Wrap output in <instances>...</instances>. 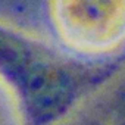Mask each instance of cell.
<instances>
[{
	"mask_svg": "<svg viewBox=\"0 0 125 125\" xmlns=\"http://www.w3.org/2000/svg\"><path fill=\"white\" fill-rule=\"evenodd\" d=\"M18 88L28 113L38 122L59 116L69 106L74 96L71 78L62 69L44 62H38Z\"/></svg>",
	"mask_w": 125,
	"mask_h": 125,
	"instance_id": "6da1fadb",
	"label": "cell"
},
{
	"mask_svg": "<svg viewBox=\"0 0 125 125\" xmlns=\"http://www.w3.org/2000/svg\"><path fill=\"white\" fill-rule=\"evenodd\" d=\"M38 62L24 41L0 30V71L16 85L22 83Z\"/></svg>",
	"mask_w": 125,
	"mask_h": 125,
	"instance_id": "7a4b0ae2",
	"label": "cell"
},
{
	"mask_svg": "<svg viewBox=\"0 0 125 125\" xmlns=\"http://www.w3.org/2000/svg\"><path fill=\"white\" fill-rule=\"evenodd\" d=\"M119 115H121V121L122 125H125V91L121 97V107H119Z\"/></svg>",
	"mask_w": 125,
	"mask_h": 125,
	"instance_id": "3957f363",
	"label": "cell"
},
{
	"mask_svg": "<svg viewBox=\"0 0 125 125\" xmlns=\"http://www.w3.org/2000/svg\"><path fill=\"white\" fill-rule=\"evenodd\" d=\"M87 125H96V124H87Z\"/></svg>",
	"mask_w": 125,
	"mask_h": 125,
	"instance_id": "277c9868",
	"label": "cell"
}]
</instances>
